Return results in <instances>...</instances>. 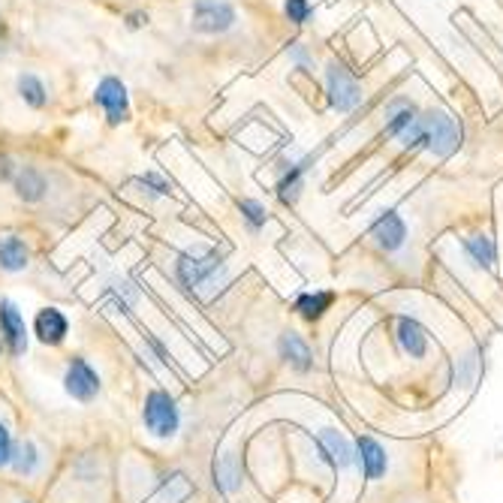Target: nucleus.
Masks as SVG:
<instances>
[{"label":"nucleus","instance_id":"5","mask_svg":"<svg viewBox=\"0 0 503 503\" xmlns=\"http://www.w3.org/2000/svg\"><path fill=\"white\" fill-rule=\"evenodd\" d=\"M145 425L157 437H172L178 431V407L169 398V392H151L145 401Z\"/></svg>","mask_w":503,"mask_h":503},{"label":"nucleus","instance_id":"24","mask_svg":"<svg viewBox=\"0 0 503 503\" xmlns=\"http://www.w3.org/2000/svg\"><path fill=\"white\" fill-rule=\"evenodd\" d=\"M238 209H241V214H245L247 218V223L254 229H259L263 227V223L268 220V214H265V209L259 202H254V200H245V202H238Z\"/></svg>","mask_w":503,"mask_h":503},{"label":"nucleus","instance_id":"11","mask_svg":"<svg viewBox=\"0 0 503 503\" xmlns=\"http://www.w3.org/2000/svg\"><path fill=\"white\" fill-rule=\"evenodd\" d=\"M356 461L362 467L365 480H380V476L389 470V455H386V449L377 443L374 437H359L356 443Z\"/></svg>","mask_w":503,"mask_h":503},{"label":"nucleus","instance_id":"21","mask_svg":"<svg viewBox=\"0 0 503 503\" xmlns=\"http://www.w3.org/2000/svg\"><path fill=\"white\" fill-rule=\"evenodd\" d=\"M19 91H22V97H24V103H31L33 109H42V106H46V100H49L46 88H42L40 79L31 76V73L19 79Z\"/></svg>","mask_w":503,"mask_h":503},{"label":"nucleus","instance_id":"16","mask_svg":"<svg viewBox=\"0 0 503 503\" xmlns=\"http://www.w3.org/2000/svg\"><path fill=\"white\" fill-rule=\"evenodd\" d=\"M28 259L31 254L22 238H15V236L0 238V268H6V272H22V268L28 265Z\"/></svg>","mask_w":503,"mask_h":503},{"label":"nucleus","instance_id":"3","mask_svg":"<svg viewBox=\"0 0 503 503\" xmlns=\"http://www.w3.org/2000/svg\"><path fill=\"white\" fill-rule=\"evenodd\" d=\"M326 88H329V103L338 112H353L362 103V85H359V79L344 64H338V61H331L326 67Z\"/></svg>","mask_w":503,"mask_h":503},{"label":"nucleus","instance_id":"14","mask_svg":"<svg viewBox=\"0 0 503 503\" xmlns=\"http://www.w3.org/2000/svg\"><path fill=\"white\" fill-rule=\"evenodd\" d=\"M67 317L61 311L55 308H46V311H40V317H37V335L42 344H51V347H58L61 340L67 338Z\"/></svg>","mask_w":503,"mask_h":503},{"label":"nucleus","instance_id":"25","mask_svg":"<svg viewBox=\"0 0 503 503\" xmlns=\"http://www.w3.org/2000/svg\"><path fill=\"white\" fill-rule=\"evenodd\" d=\"M311 4L308 0H286V19H290L293 24H304L311 19Z\"/></svg>","mask_w":503,"mask_h":503},{"label":"nucleus","instance_id":"19","mask_svg":"<svg viewBox=\"0 0 503 503\" xmlns=\"http://www.w3.org/2000/svg\"><path fill=\"white\" fill-rule=\"evenodd\" d=\"M15 187H19V196L24 202H37L42 200V193H46V178H42L37 169H24Z\"/></svg>","mask_w":503,"mask_h":503},{"label":"nucleus","instance_id":"27","mask_svg":"<svg viewBox=\"0 0 503 503\" xmlns=\"http://www.w3.org/2000/svg\"><path fill=\"white\" fill-rule=\"evenodd\" d=\"M290 55H293L295 61H299V64H304V67L311 64V61H308V51H304L302 46H293V49H290Z\"/></svg>","mask_w":503,"mask_h":503},{"label":"nucleus","instance_id":"8","mask_svg":"<svg viewBox=\"0 0 503 503\" xmlns=\"http://www.w3.org/2000/svg\"><path fill=\"white\" fill-rule=\"evenodd\" d=\"M0 335H4L13 356H22L24 349H28V329H24V317L13 302H0Z\"/></svg>","mask_w":503,"mask_h":503},{"label":"nucleus","instance_id":"22","mask_svg":"<svg viewBox=\"0 0 503 503\" xmlns=\"http://www.w3.org/2000/svg\"><path fill=\"white\" fill-rule=\"evenodd\" d=\"M10 461H13V467L19 473H33V470H37V446L24 440V443H19V449L13 452Z\"/></svg>","mask_w":503,"mask_h":503},{"label":"nucleus","instance_id":"23","mask_svg":"<svg viewBox=\"0 0 503 503\" xmlns=\"http://www.w3.org/2000/svg\"><path fill=\"white\" fill-rule=\"evenodd\" d=\"M302 172H304V163L293 166L290 175H284V182L277 184V196H281L284 202H293L295 196H299V191H302Z\"/></svg>","mask_w":503,"mask_h":503},{"label":"nucleus","instance_id":"17","mask_svg":"<svg viewBox=\"0 0 503 503\" xmlns=\"http://www.w3.org/2000/svg\"><path fill=\"white\" fill-rule=\"evenodd\" d=\"M464 250H467V256L473 259V265H480V268H494V263H498V247H494V241L489 236L467 238Z\"/></svg>","mask_w":503,"mask_h":503},{"label":"nucleus","instance_id":"12","mask_svg":"<svg viewBox=\"0 0 503 503\" xmlns=\"http://www.w3.org/2000/svg\"><path fill=\"white\" fill-rule=\"evenodd\" d=\"M374 238L377 245H380L383 250H398L404 245V238H407V223L401 220L398 211H383L380 218L374 220Z\"/></svg>","mask_w":503,"mask_h":503},{"label":"nucleus","instance_id":"4","mask_svg":"<svg viewBox=\"0 0 503 503\" xmlns=\"http://www.w3.org/2000/svg\"><path fill=\"white\" fill-rule=\"evenodd\" d=\"M236 24V10L227 0H196L193 4V28L200 33H223Z\"/></svg>","mask_w":503,"mask_h":503},{"label":"nucleus","instance_id":"15","mask_svg":"<svg viewBox=\"0 0 503 503\" xmlns=\"http://www.w3.org/2000/svg\"><path fill=\"white\" fill-rule=\"evenodd\" d=\"M281 356L290 362L295 371H311L313 368V353H311V347L304 344V338L299 335H284L281 338Z\"/></svg>","mask_w":503,"mask_h":503},{"label":"nucleus","instance_id":"9","mask_svg":"<svg viewBox=\"0 0 503 503\" xmlns=\"http://www.w3.org/2000/svg\"><path fill=\"white\" fill-rule=\"evenodd\" d=\"M67 392L73 395L76 401H91L97 389H100V377L91 365L85 362V359H73L67 368Z\"/></svg>","mask_w":503,"mask_h":503},{"label":"nucleus","instance_id":"10","mask_svg":"<svg viewBox=\"0 0 503 503\" xmlns=\"http://www.w3.org/2000/svg\"><path fill=\"white\" fill-rule=\"evenodd\" d=\"M395 344H398V349L404 356L410 359H422L428 353V335L425 329L419 326L416 320L410 317H398L395 320Z\"/></svg>","mask_w":503,"mask_h":503},{"label":"nucleus","instance_id":"18","mask_svg":"<svg viewBox=\"0 0 503 503\" xmlns=\"http://www.w3.org/2000/svg\"><path fill=\"white\" fill-rule=\"evenodd\" d=\"M331 302H335L331 293H304L299 295V302H295V311H299L304 320H320L322 313L331 308Z\"/></svg>","mask_w":503,"mask_h":503},{"label":"nucleus","instance_id":"7","mask_svg":"<svg viewBox=\"0 0 503 503\" xmlns=\"http://www.w3.org/2000/svg\"><path fill=\"white\" fill-rule=\"evenodd\" d=\"M386 130L392 136H398L404 148H419L422 145V115H416L413 106H398L389 121H386Z\"/></svg>","mask_w":503,"mask_h":503},{"label":"nucleus","instance_id":"26","mask_svg":"<svg viewBox=\"0 0 503 503\" xmlns=\"http://www.w3.org/2000/svg\"><path fill=\"white\" fill-rule=\"evenodd\" d=\"M13 458V440H10V431H6L4 425H0V467H4L6 461Z\"/></svg>","mask_w":503,"mask_h":503},{"label":"nucleus","instance_id":"13","mask_svg":"<svg viewBox=\"0 0 503 503\" xmlns=\"http://www.w3.org/2000/svg\"><path fill=\"white\" fill-rule=\"evenodd\" d=\"M320 443H322V452H326V458L338 467V470H347V467L356 461V449H353V443H349L344 434H340V431L322 428L320 431Z\"/></svg>","mask_w":503,"mask_h":503},{"label":"nucleus","instance_id":"6","mask_svg":"<svg viewBox=\"0 0 503 503\" xmlns=\"http://www.w3.org/2000/svg\"><path fill=\"white\" fill-rule=\"evenodd\" d=\"M94 100L103 106L106 109V118H109L112 124H121L127 121L130 115V103H127V88H124L118 79H103L100 85H97L94 91Z\"/></svg>","mask_w":503,"mask_h":503},{"label":"nucleus","instance_id":"20","mask_svg":"<svg viewBox=\"0 0 503 503\" xmlns=\"http://www.w3.org/2000/svg\"><path fill=\"white\" fill-rule=\"evenodd\" d=\"M214 482L220 485L223 491H236L241 485V470L232 455H223L218 464H214Z\"/></svg>","mask_w":503,"mask_h":503},{"label":"nucleus","instance_id":"2","mask_svg":"<svg viewBox=\"0 0 503 503\" xmlns=\"http://www.w3.org/2000/svg\"><path fill=\"white\" fill-rule=\"evenodd\" d=\"M220 275H223V259L218 256V250H209L205 256L184 254L178 259V277H182L184 286H191L196 293L205 290V286H214Z\"/></svg>","mask_w":503,"mask_h":503},{"label":"nucleus","instance_id":"1","mask_svg":"<svg viewBox=\"0 0 503 503\" xmlns=\"http://www.w3.org/2000/svg\"><path fill=\"white\" fill-rule=\"evenodd\" d=\"M458 145H461V130H458L452 115L440 109L422 115V148L434 157H449L455 154Z\"/></svg>","mask_w":503,"mask_h":503}]
</instances>
